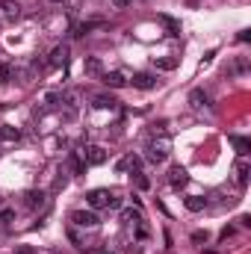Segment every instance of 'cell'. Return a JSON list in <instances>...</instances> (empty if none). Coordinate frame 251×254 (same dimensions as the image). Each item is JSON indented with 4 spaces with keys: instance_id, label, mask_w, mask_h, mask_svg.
<instances>
[{
    "instance_id": "15",
    "label": "cell",
    "mask_w": 251,
    "mask_h": 254,
    "mask_svg": "<svg viewBox=\"0 0 251 254\" xmlns=\"http://www.w3.org/2000/svg\"><path fill=\"white\" fill-rule=\"evenodd\" d=\"M83 71H86L89 77H101V74H104V63H101L98 57H89V60L83 63Z\"/></svg>"
},
{
    "instance_id": "6",
    "label": "cell",
    "mask_w": 251,
    "mask_h": 254,
    "mask_svg": "<svg viewBox=\"0 0 251 254\" xmlns=\"http://www.w3.org/2000/svg\"><path fill=\"white\" fill-rule=\"evenodd\" d=\"M21 15H24V9L18 0H0V18L3 21H18Z\"/></svg>"
},
{
    "instance_id": "17",
    "label": "cell",
    "mask_w": 251,
    "mask_h": 254,
    "mask_svg": "<svg viewBox=\"0 0 251 254\" xmlns=\"http://www.w3.org/2000/svg\"><path fill=\"white\" fill-rule=\"evenodd\" d=\"M189 101H192V107H210V95H207L204 89H192Z\"/></svg>"
},
{
    "instance_id": "3",
    "label": "cell",
    "mask_w": 251,
    "mask_h": 254,
    "mask_svg": "<svg viewBox=\"0 0 251 254\" xmlns=\"http://www.w3.org/2000/svg\"><path fill=\"white\" fill-rule=\"evenodd\" d=\"M68 222L77 225V228H98V225H101V216H98L95 210H74V213L68 216Z\"/></svg>"
},
{
    "instance_id": "7",
    "label": "cell",
    "mask_w": 251,
    "mask_h": 254,
    "mask_svg": "<svg viewBox=\"0 0 251 254\" xmlns=\"http://www.w3.org/2000/svg\"><path fill=\"white\" fill-rule=\"evenodd\" d=\"M234 175H237V187L240 190H249V175H251V166L246 157H240L237 160V166H234Z\"/></svg>"
},
{
    "instance_id": "18",
    "label": "cell",
    "mask_w": 251,
    "mask_h": 254,
    "mask_svg": "<svg viewBox=\"0 0 251 254\" xmlns=\"http://www.w3.org/2000/svg\"><path fill=\"white\" fill-rule=\"evenodd\" d=\"M18 136H21V130L12 125H3L0 127V142H18Z\"/></svg>"
},
{
    "instance_id": "24",
    "label": "cell",
    "mask_w": 251,
    "mask_h": 254,
    "mask_svg": "<svg viewBox=\"0 0 251 254\" xmlns=\"http://www.w3.org/2000/svg\"><path fill=\"white\" fill-rule=\"evenodd\" d=\"M15 219V210H0V225H9Z\"/></svg>"
},
{
    "instance_id": "20",
    "label": "cell",
    "mask_w": 251,
    "mask_h": 254,
    "mask_svg": "<svg viewBox=\"0 0 251 254\" xmlns=\"http://www.w3.org/2000/svg\"><path fill=\"white\" fill-rule=\"evenodd\" d=\"M71 169H74V175H86V163L80 154H71Z\"/></svg>"
},
{
    "instance_id": "9",
    "label": "cell",
    "mask_w": 251,
    "mask_h": 254,
    "mask_svg": "<svg viewBox=\"0 0 251 254\" xmlns=\"http://www.w3.org/2000/svg\"><path fill=\"white\" fill-rule=\"evenodd\" d=\"M169 184H172V190L187 187L189 184V172L184 169V166H172V172H169Z\"/></svg>"
},
{
    "instance_id": "29",
    "label": "cell",
    "mask_w": 251,
    "mask_h": 254,
    "mask_svg": "<svg viewBox=\"0 0 251 254\" xmlns=\"http://www.w3.org/2000/svg\"><path fill=\"white\" fill-rule=\"evenodd\" d=\"M98 254H116V252H110V249H101V252H98Z\"/></svg>"
},
{
    "instance_id": "21",
    "label": "cell",
    "mask_w": 251,
    "mask_h": 254,
    "mask_svg": "<svg viewBox=\"0 0 251 254\" xmlns=\"http://www.w3.org/2000/svg\"><path fill=\"white\" fill-rule=\"evenodd\" d=\"M157 68H163V71H172V68H178V60L175 57H166V60H154Z\"/></svg>"
},
{
    "instance_id": "28",
    "label": "cell",
    "mask_w": 251,
    "mask_h": 254,
    "mask_svg": "<svg viewBox=\"0 0 251 254\" xmlns=\"http://www.w3.org/2000/svg\"><path fill=\"white\" fill-rule=\"evenodd\" d=\"M15 252H18V254H36V252H33V249H30V246H18Z\"/></svg>"
},
{
    "instance_id": "22",
    "label": "cell",
    "mask_w": 251,
    "mask_h": 254,
    "mask_svg": "<svg viewBox=\"0 0 251 254\" xmlns=\"http://www.w3.org/2000/svg\"><path fill=\"white\" fill-rule=\"evenodd\" d=\"M231 71H234V74H246V71H249V63H246V57H240V60L234 63V68H231Z\"/></svg>"
},
{
    "instance_id": "30",
    "label": "cell",
    "mask_w": 251,
    "mask_h": 254,
    "mask_svg": "<svg viewBox=\"0 0 251 254\" xmlns=\"http://www.w3.org/2000/svg\"><path fill=\"white\" fill-rule=\"evenodd\" d=\"M51 3H65V0H51Z\"/></svg>"
},
{
    "instance_id": "10",
    "label": "cell",
    "mask_w": 251,
    "mask_h": 254,
    "mask_svg": "<svg viewBox=\"0 0 251 254\" xmlns=\"http://www.w3.org/2000/svg\"><path fill=\"white\" fill-rule=\"evenodd\" d=\"M24 204H27L30 210H42V207L48 204V195L42 190H30V192H24Z\"/></svg>"
},
{
    "instance_id": "5",
    "label": "cell",
    "mask_w": 251,
    "mask_h": 254,
    "mask_svg": "<svg viewBox=\"0 0 251 254\" xmlns=\"http://www.w3.org/2000/svg\"><path fill=\"white\" fill-rule=\"evenodd\" d=\"M127 83H133V89H142V92H151V89H157V74H151V71H139V74H133V80H127Z\"/></svg>"
},
{
    "instance_id": "12",
    "label": "cell",
    "mask_w": 251,
    "mask_h": 254,
    "mask_svg": "<svg viewBox=\"0 0 251 254\" xmlns=\"http://www.w3.org/2000/svg\"><path fill=\"white\" fill-rule=\"evenodd\" d=\"M122 222H125L127 228H145V219H142V213H139V210H133V207L122 210Z\"/></svg>"
},
{
    "instance_id": "25",
    "label": "cell",
    "mask_w": 251,
    "mask_h": 254,
    "mask_svg": "<svg viewBox=\"0 0 251 254\" xmlns=\"http://www.w3.org/2000/svg\"><path fill=\"white\" fill-rule=\"evenodd\" d=\"M9 77H12V68H9V63H0V80L6 83Z\"/></svg>"
},
{
    "instance_id": "11",
    "label": "cell",
    "mask_w": 251,
    "mask_h": 254,
    "mask_svg": "<svg viewBox=\"0 0 251 254\" xmlns=\"http://www.w3.org/2000/svg\"><path fill=\"white\" fill-rule=\"evenodd\" d=\"M68 63V45H57L54 51H51V60H48V65L45 68H60V65Z\"/></svg>"
},
{
    "instance_id": "23",
    "label": "cell",
    "mask_w": 251,
    "mask_h": 254,
    "mask_svg": "<svg viewBox=\"0 0 251 254\" xmlns=\"http://www.w3.org/2000/svg\"><path fill=\"white\" fill-rule=\"evenodd\" d=\"M133 178H136V187H139V190H148V187H151V181L145 178V172H136Z\"/></svg>"
},
{
    "instance_id": "4",
    "label": "cell",
    "mask_w": 251,
    "mask_h": 254,
    "mask_svg": "<svg viewBox=\"0 0 251 254\" xmlns=\"http://www.w3.org/2000/svg\"><path fill=\"white\" fill-rule=\"evenodd\" d=\"M83 163H86V166H104V163H107V148H101V145H86V148H83Z\"/></svg>"
},
{
    "instance_id": "19",
    "label": "cell",
    "mask_w": 251,
    "mask_h": 254,
    "mask_svg": "<svg viewBox=\"0 0 251 254\" xmlns=\"http://www.w3.org/2000/svg\"><path fill=\"white\" fill-rule=\"evenodd\" d=\"M160 21L169 27V36H181V24H178L175 18H169V15H160Z\"/></svg>"
},
{
    "instance_id": "27",
    "label": "cell",
    "mask_w": 251,
    "mask_h": 254,
    "mask_svg": "<svg viewBox=\"0 0 251 254\" xmlns=\"http://www.w3.org/2000/svg\"><path fill=\"white\" fill-rule=\"evenodd\" d=\"M130 3H133V0H113V6H116V9H127Z\"/></svg>"
},
{
    "instance_id": "16",
    "label": "cell",
    "mask_w": 251,
    "mask_h": 254,
    "mask_svg": "<svg viewBox=\"0 0 251 254\" xmlns=\"http://www.w3.org/2000/svg\"><path fill=\"white\" fill-rule=\"evenodd\" d=\"M184 204H187V210H189V213H201V210L207 207V198H201V195H189V198L184 201Z\"/></svg>"
},
{
    "instance_id": "8",
    "label": "cell",
    "mask_w": 251,
    "mask_h": 254,
    "mask_svg": "<svg viewBox=\"0 0 251 254\" xmlns=\"http://www.w3.org/2000/svg\"><path fill=\"white\" fill-rule=\"evenodd\" d=\"M101 80H104V86H107V89H125V86H127V74H125V71H104V74H101Z\"/></svg>"
},
{
    "instance_id": "1",
    "label": "cell",
    "mask_w": 251,
    "mask_h": 254,
    "mask_svg": "<svg viewBox=\"0 0 251 254\" xmlns=\"http://www.w3.org/2000/svg\"><path fill=\"white\" fill-rule=\"evenodd\" d=\"M169 154H172V142H169L166 136H160V139H148V145H145V160H148V163L160 166V163L169 160Z\"/></svg>"
},
{
    "instance_id": "13",
    "label": "cell",
    "mask_w": 251,
    "mask_h": 254,
    "mask_svg": "<svg viewBox=\"0 0 251 254\" xmlns=\"http://www.w3.org/2000/svg\"><path fill=\"white\" fill-rule=\"evenodd\" d=\"M92 107L95 110H119V101L113 95H95L92 98Z\"/></svg>"
},
{
    "instance_id": "14",
    "label": "cell",
    "mask_w": 251,
    "mask_h": 254,
    "mask_svg": "<svg viewBox=\"0 0 251 254\" xmlns=\"http://www.w3.org/2000/svg\"><path fill=\"white\" fill-rule=\"evenodd\" d=\"M228 139H231V145L237 148L240 157H249V151H251V139L249 136H228Z\"/></svg>"
},
{
    "instance_id": "26",
    "label": "cell",
    "mask_w": 251,
    "mask_h": 254,
    "mask_svg": "<svg viewBox=\"0 0 251 254\" xmlns=\"http://www.w3.org/2000/svg\"><path fill=\"white\" fill-rule=\"evenodd\" d=\"M192 240H195V243H207V234H204V231H195Z\"/></svg>"
},
{
    "instance_id": "2",
    "label": "cell",
    "mask_w": 251,
    "mask_h": 254,
    "mask_svg": "<svg viewBox=\"0 0 251 254\" xmlns=\"http://www.w3.org/2000/svg\"><path fill=\"white\" fill-rule=\"evenodd\" d=\"M86 204H89V210H104V207L119 210V207H122V198L110 190H92L86 195Z\"/></svg>"
}]
</instances>
